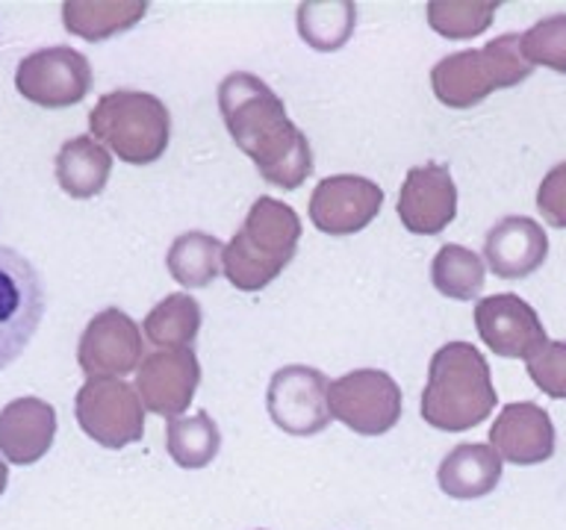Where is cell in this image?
<instances>
[{
    "mask_svg": "<svg viewBox=\"0 0 566 530\" xmlns=\"http://www.w3.org/2000/svg\"><path fill=\"white\" fill-rule=\"evenodd\" d=\"M458 215V186L449 166L428 162L407 171L398 189V219L416 236H437Z\"/></svg>",
    "mask_w": 566,
    "mask_h": 530,
    "instance_id": "obj_15",
    "label": "cell"
},
{
    "mask_svg": "<svg viewBox=\"0 0 566 530\" xmlns=\"http://www.w3.org/2000/svg\"><path fill=\"white\" fill-rule=\"evenodd\" d=\"M145 360L142 327L118 307H106L88 318L77 342V362L88 380L118 378L139 369Z\"/></svg>",
    "mask_w": 566,
    "mask_h": 530,
    "instance_id": "obj_11",
    "label": "cell"
},
{
    "mask_svg": "<svg viewBox=\"0 0 566 530\" xmlns=\"http://www.w3.org/2000/svg\"><path fill=\"white\" fill-rule=\"evenodd\" d=\"M56 410L42 398H15L0 410V457L12 466H33L53 448Z\"/></svg>",
    "mask_w": 566,
    "mask_h": 530,
    "instance_id": "obj_18",
    "label": "cell"
},
{
    "mask_svg": "<svg viewBox=\"0 0 566 530\" xmlns=\"http://www.w3.org/2000/svg\"><path fill=\"white\" fill-rule=\"evenodd\" d=\"M18 95L44 109H65L92 92V65L80 51L53 44L27 53L15 68Z\"/></svg>",
    "mask_w": 566,
    "mask_h": 530,
    "instance_id": "obj_9",
    "label": "cell"
},
{
    "mask_svg": "<svg viewBox=\"0 0 566 530\" xmlns=\"http://www.w3.org/2000/svg\"><path fill=\"white\" fill-rule=\"evenodd\" d=\"M499 3H478V0H433L424 7L433 33L446 39H475L493 24Z\"/></svg>",
    "mask_w": 566,
    "mask_h": 530,
    "instance_id": "obj_27",
    "label": "cell"
},
{
    "mask_svg": "<svg viewBox=\"0 0 566 530\" xmlns=\"http://www.w3.org/2000/svg\"><path fill=\"white\" fill-rule=\"evenodd\" d=\"M56 183L69 198L88 201L106 189L113 174V157L109 150L92 136H74L60 148L53 162Z\"/></svg>",
    "mask_w": 566,
    "mask_h": 530,
    "instance_id": "obj_20",
    "label": "cell"
},
{
    "mask_svg": "<svg viewBox=\"0 0 566 530\" xmlns=\"http://www.w3.org/2000/svg\"><path fill=\"white\" fill-rule=\"evenodd\" d=\"M537 210L546 224L566 230V162L555 166L543 177L537 189Z\"/></svg>",
    "mask_w": 566,
    "mask_h": 530,
    "instance_id": "obj_30",
    "label": "cell"
},
{
    "mask_svg": "<svg viewBox=\"0 0 566 530\" xmlns=\"http://www.w3.org/2000/svg\"><path fill=\"white\" fill-rule=\"evenodd\" d=\"M327 404L336 422L360 436H384L401 422L405 398L396 378L380 369H354L327 389Z\"/></svg>",
    "mask_w": 566,
    "mask_h": 530,
    "instance_id": "obj_8",
    "label": "cell"
},
{
    "mask_svg": "<svg viewBox=\"0 0 566 530\" xmlns=\"http://www.w3.org/2000/svg\"><path fill=\"white\" fill-rule=\"evenodd\" d=\"M145 15H148V3H142V0H69V3H62L65 30L86 42H104L118 33H127Z\"/></svg>",
    "mask_w": 566,
    "mask_h": 530,
    "instance_id": "obj_21",
    "label": "cell"
},
{
    "mask_svg": "<svg viewBox=\"0 0 566 530\" xmlns=\"http://www.w3.org/2000/svg\"><path fill=\"white\" fill-rule=\"evenodd\" d=\"M7 486H9V468H7V463L0 459V495L7 492Z\"/></svg>",
    "mask_w": 566,
    "mask_h": 530,
    "instance_id": "obj_31",
    "label": "cell"
},
{
    "mask_svg": "<svg viewBox=\"0 0 566 530\" xmlns=\"http://www.w3.org/2000/svg\"><path fill=\"white\" fill-rule=\"evenodd\" d=\"M490 445L513 466H537L555 454V424L543 406L520 401L507 404L490 427Z\"/></svg>",
    "mask_w": 566,
    "mask_h": 530,
    "instance_id": "obj_16",
    "label": "cell"
},
{
    "mask_svg": "<svg viewBox=\"0 0 566 530\" xmlns=\"http://www.w3.org/2000/svg\"><path fill=\"white\" fill-rule=\"evenodd\" d=\"M548 256V236L528 215L495 221L484 236L486 268L502 280H522L537 272Z\"/></svg>",
    "mask_w": 566,
    "mask_h": 530,
    "instance_id": "obj_17",
    "label": "cell"
},
{
    "mask_svg": "<svg viewBox=\"0 0 566 530\" xmlns=\"http://www.w3.org/2000/svg\"><path fill=\"white\" fill-rule=\"evenodd\" d=\"M522 53L531 65L566 74V12L548 15L522 33Z\"/></svg>",
    "mask_w": 566,
    "mask_h": 530,
    "instance_id": "obj_28",
    "label": "cell"
},
{
    "mask_svg": "<svg viewBox=\"0 0 566 530\" xmlns=\"http://www.w3.org/2000/svg\"><path fill=\"white\" fill-rule=\"evenodd\" d=\"M201 304L186 292H175L150 309L142 330L148 342L157 344V351H180L195 344L201 333Z\"/></svg>",
    "mask_w": 566,
    "mask_h": 530,
    "instance_id": "obj_23",
    "label": "cell"
},
{
    "mask_svg": "<svg viewBox=\"0 0 566 530\" xmlns=\"http://www.w3.org/2000/svg\"><path fill=\"white\" fill-rule=\"evenodd\" d=\"M327 378L313 365H283L272 374L265 389V410L274 427L290 436H316L331 424Z\"/></svg>",
    "mask_w": 566,
    "mask_h": 530,
    "instance_id": "obj_10",
    "label": "cell"
},
{
    "mask_svg": "<svg viewBox=\"0 0 566 530\" xmlns=\"http://www.w3.org/2000/svg\"><path fill=\"white\" fill-rule=\"evenodd\" d=\"M42 274L15 247L0 245V371L24 353L44 318Z\"/></svg>",
    "mask_w": 566,
    "mask_h": 530,
    "instance_id": "obj_6",
    "label": "cell"
},
{
    "mask_svg": "<svg viewBox=\"0 0 566 530\" xmlns=\"http://www.w3.org/2000/svg\"><path fill=\"white\" fill-rule=\"evenodd\" d=\"M80 431L101 448L122 451L145 436V406L130 383L118 378L86 380L74 398Z\"/></svg>",
    "mask_w": 566,
    "mask_h": 530,
    "instance_id": "obj_7",
    "label": "cell"
},
{
    "mask_svg": "<svg viewBox=\"0 0 566 530\" xmlns=\"http://www.w3.org/2000/svg\"><path fill=\"white\" fill-rule=\"evenodd\" d=\"M475 327L486 348L504 360L528 362L548 342L546 327L534 307L511 292L478 300Z\"/></svg>",
    "mask_w": 566,
    "mask_h": 530,
    "instance_id": "obj_13",
    "label": "cell"
},
{
    "mask_svg": "<svg viewBox=\"0 0 566 530\" xmlns=\"http://www.w3.org/2000/svg\"><path fill=\"white\" fill-rule=\"evenodd\" d=\"M384 189L360 174H334L318 180L310 194V221L327 236H354L378 219Z\"/></svg>",
    "mask_w": 566,
    "mask_h": 530,
    "instance_id": "obj_12",
    "label": "cell"
},
{
    "mask_svg": "<svg viewBox=\"0 0 566 530\" xmlns=\"http://www.w3.org/2000/svg\"><path fill=\"white\" fill-rule=\"evenodd\" d=\"M221 431L210 413L198 410L195 415H180L166 424V451L177 466L186 471L207 468L219 457Z\"/></svg>",
    "mask_w": 566,
    "mask_h": 530,
    "instance_id": "obj_24",
    "label": "cell"
},
{
    "mask_svg": "<svg viewBox=\"0 0 566 530\" xmlns=\"http://www.w3.org/2000/svg\"><path fill=\"white\" fill-rule=\"evenodd\" d=\"M301 242V219L290 203L277 198H256L242 227L221 256V272L239 292H260L283 274L295 259Z\"/></svg>",
    "mask_w": 566,
    "mask_h": 530,
    "instance_id": "obj_3",
    "label": "cell"
},
{
    "mask_svg": "<svg viewBox=\"0 0 566 530\" xmlns=\"http://www.w3.org/2000/svg\"><path fill=\"white\" fill-rule=\"evenodd\" d=\"M219 113L233 145L251 157L265 183L295 192L313 174L310 139L269 83L248 71H233L219 83Z\"/></svg>",
    "mask_w": 566,
    "mask_h": 530,
    "instance_id": "obj_1",
    "label": "cell"
},
{
    "mask_svg": "<svg viewBox=\"0 0 566 530\" xmlns=\"http://www.w3.org/2000/svg\"><path fill=\"white\" fill-rule=\"evenodd\" d=\"M201 386V362L192 348L145 353L136 369V395L142 406L163 418H180Z\"/></svg>",
    "mask_w": 566,
    "mask_h": 530,
    "instance_id": "obj_14",
    "label": "cell"
},
{
    "mask_svg": "<svg viewBox=\"0 0 566 530\" xmlns=\"http://www.w3.org/2000/svg\"><path fill=\"white\" fill-rule=\"evenodd\" d=\"M528 378L534 380V386L539 392H546L548 398L566 401V339L560 342H546L528 362Z\"/></svg>",
    "mask_w": 566,
    "mask_h": 530,
    "instance_id": "obj_29",
    "label": "cell"
},
{
    "mask_svg": "<svg viewBox=\"0 0 566 530\" xmlns=\"http://www.w3.org/2000/svg\"><path fill=\"white\" fill-rule=\"evenodd\" d=\"M298 35L318 53H334L348 44L357 24V7L352 0H331V3H301L295 9Z\"/></svg>",
    "mask_w": 566,
    "mask_h": 530,
    "instance_id": "obj_25",
    "label": "cell"
},
{
    "mask_svg": "<svg viewBox=\"0 0 566 530\" xmlns=\"http://www.w3.org/2000/svg\"><path fill=\"white\" fill-rule=\"evenodd\" d=\"M88 130L127 166H154L171 141V113L150 92L118 88L97 97L88 113Z\"/></svg>",
    "mask_w": 566,
    "mask_h": 530,
    "instance_id": "obj_5",
    "label": "cell"
},
{
    "mask_svg": "<svg viewBox=\"0 0 566 530\" xmlns=\"http://www.w3.org/2000/svg\"><path fill=\"white\" fill-rule=\"evenodd\" d=\"M495 401L490 362L475 344L449 342L433 353L419 406L424 424L446 433L469 431L490 418Z\"/></svg>",
    "mask_w": 566,
    "mask_h": 530,
    "instance_id": "obj_2",
    "label": "cell"
},
{
    "mask_svg": "<svg viewBox=\"0 0 566 530\" xmlns=\"http://www.w3.org/2000/svg\"><path fill=\"white\" fill-rule=\"evenodd\" d=\"M484 259L463 245H442L431 263L433 289L451 300H472L484 289Z\"/></svg>",
    "mask_w": 566,
    "mask_h": 530,
    "instance_id": "obj_26",
    "label": "cell"
},
{
    "mask_svg": "<svg viewBox=\"0 0 566 530\" xmlns=\"http://www.w3.org/2000/svg\"><path fill=\"white\" fill-rule=\"evenodd\" d=\"M224 245L203 230H186L171 242L166 254V268L184 289H203L221 274Z\"/></svg>",
    "mask_w": 566,
    "mask_h": 530,
    "instance_id": "obj_22",
    "label": "cell"
},
{
    "mask_svg": "<svg viewBox=\"0 0 566 530\" xmlns=\"http://www.w3.org/2000/svg\"><path fill=\"white\" fill-rule=\"evenodd\" d=\"M534 65L522 53V35L504 33L484 47L442 56L431 68V88L442 106L472 109L499 88L525 83Z\"/></svg>",
    "mask_w": 566,
    "mask_h": 530,
    "instance_id": "obj_4",
    "label": "cell"
},
{
    "mask_svg": "<svg viewBox=\"0 0 566 530\" xmlns=\"http://www.w3.org/2000/svg\"><path fill=\"white\" fill-rule=\"evenodd\" d=\"M502 480V457L493 445L484 442H463L440 459L437 484L454 501H475L484 498Z\"/></svg>",
    "mask_w": 566,
    "mask_h": 530,
    "instance_id": "obj_19",
    "label": "cell"
}]
</instances>
